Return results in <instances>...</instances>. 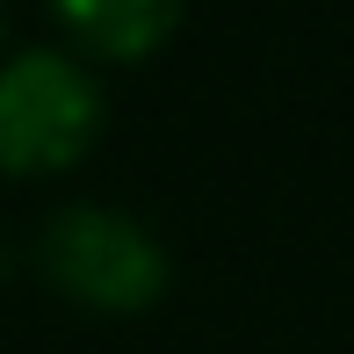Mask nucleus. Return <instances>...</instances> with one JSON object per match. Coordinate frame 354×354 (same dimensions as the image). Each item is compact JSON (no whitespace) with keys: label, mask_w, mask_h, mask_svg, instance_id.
I'll return each instance as SVG.
<instances>
[{"label":"nucleus","mask_w":354,"mask_h":354,"mask_svg":"<svg viewBox=\"0 0 354 354\" xmlns=\"http://www.w3.org/2000/svg\"><path fill=\"white\" fill-rule=\"evenodd\" d=\"M102 80L66 44H22L0 58V174H66L102 138Z\"/></svg>","instance_id":"nucleus-1"},{"label":"nucleus","mask_w":354,"mask_h":354,"mask_svg":"<svg viewBox=\"0 0 354 354\" xmlns=\"http://www.w3.org/2000/svg\"><path fill=\"white\" fill-rule=\"evenodd\" d=\"M174 29H181V8H174V0H66V8H58V37H66V51H80L87 66L94 58L138 66Z\"/></svg>","instance_id":"nucleus-3"},{"label":"nucleus","mask_w":354,"mask_h":354,"mask_svg":"<svg viewBox=\"0 0 354 354\" xmlns=\"http://www.w3.org/2000/svg\"><path fill=\"white\" fill-rule=\"evenodd\" d=\"M37 261L44 282L87 311H145L167 297V246L152 239V224L109 203H66L44 224Z\"/></svg>","instance_id":"nucleus-2"}]
</instances>
